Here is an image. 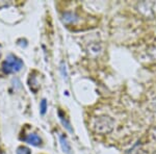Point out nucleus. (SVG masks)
Segmentation results:
<instances>
[{
  "instance_id": "nucleus-1",
  "label": "nucleus",
  "mask_w": 156,
  "mask_h": 154,
  "mask_svg": "<svg viewBox=\"0 0 156 154\" xmlns=\"http://www.w3.org/2000/svg\"><path fill=\"white\" fill-rule=\"evenodd\" d=\"M93 130L97 133L101 134H106V133L112 132L115 127V121L109 116H100L94 119L92 123Z\"/></svg>"
},
{
  "instance_id": "nucleus-2",
  "label": "nucleus",
  "mask_w": 156,
  "mask_h": 154,
  "mask_svg": "<svg viewBox=\"0 0 156 154\" xmlns=\"http://www.w3.org/2000/svg\"><path fill=\"white\" fill-rule=\"evenodd\" d=\"M23 62L22 59H20L18 56L14 54H9L6 56L5 60H3L1 65L2 71L5 74H11V73H17L21 71L23 68Z\"/></svg>"
},
{
  "instance_id": "nucleus-3",
  "label": "nucleus",
  "mask_w": 156,
  "mask_h": 154,
  "mask_svg": "<svg viewBox=\"0 0 156 154\" xmlns=\"http://www.w3.org/2000/svg\"><path fill=\"white\" fill-rule=\"evenodd\" d=\"M21 140L26 142L27 144H29V145L34 146V147H39V146L42 145V138L37 133H29L26 136L22 138Z\"/></svg>"
},
{
  "instance_id": "nucleus-4",
  "label": "nucleus",
  "mask_w": 156,
  "mask_h": 154,
  "mask_svg": "<svg viewBox=\"0 0 156 154\" xmlns=\"http://www.w3.org/2000/svg\"><path fill=\"white\" fill-rule=\"evenodd\" d=\"M58 138H59L60 147H62V151H64V153H66V154H73L72 153V147H71V145H70L69 141H68L67 136L65 135V134H62V133H59Z\"/></svg>"
},
{
  "instance_id": "nucleus-5",
  "label": "nucleus",
  "mask_w": 156,
  "mask_h": 154,
  "mask_svg": "<svg viewBox=\"0 0 156 154\" xmlns=\"http://www.w3.org/2000/svg\"><path fill=\"white\" fill-rule=\"evenodd\" d=\"M79 20V17L77 16L75 13L72 12H66L62 14V21L66 24H76Z\"/></svg>"
},
{
  "instance_id": "nucleus-6",
  "label": "nucleus",
  "mask_w": 156,
  "mask_h": 154,
  "mask_svg": "<svg viewBox=\"0 0 156 154\" xmlns=\"http://www.w3.org/2000/svg\"><path fill=\"white\" fill-rule=\"evenodd\" d=\"M58 117H59V120L60 122H62V124L64 125V127L66 128V129L69 131V132L73 133V128L71 126V123L69 122V120L66 118V116H65V113L62 112V110H58Z\"/></svg>"
},
{
  "instance_id": "nucleus-7",
  "label": "nucleus",
  "mask_w": 156,
  "mask_h": 154,
  "mask_svg": "<svg viewBox=\"0 0 156 154\" xmlns=\"http://www.w3.org/2000/svg\"><path fill=\"white\" fill-rule=\"evenodd\" d=\"M29 85H30V89H31L32 91L34 90V87H36V90L37 91V89L40 88V85H39V82L37 81V79H36V76H34V74H30V78H29Z\"/></svg>"
},
{
  "instance_id": "nucleus-8",
  "label": "nucleus",
  "mask_w": 156,
  "mask_h": 154,
  "mask_svg": "<svg viewBox=\"0 0 156 154\" xmlns=\"http://www.w3.org/2000/svg\"><path fill=\"white\" fill-rule=\"evenodd\" d=\"M47 109H48V104H47V100L46 99H43L40 103V113L41 115L44 116L46 113Z\"/></svg>"
},
{
  "instance_id": "nucleus-9",
  "label": "nucleus",
  "mask_w": 156,
  "mask_h": 154,
  "mask_svg": "<svg viewBox=\"0 0 156 154\" xmlns=\"http://www.w3.org/2000/svg\"><path fill=\"white\" fill-rule=\"evenodd\" d=\"M59 69H60V72H62V78H64L65 80H68V71H67V67H66V64H65V62L60 63Z\"/></svg>"
},
{
  "instance_id": "nucleus-10",
  "label": "nucleus",
  "mask_w": 156,
  "mask_h": 154,
  "mask_svg": "<svg viewBox=\"0 0 156 154\" xmlns=\"http://www.w3.org/2000/svg\"><path fill=\"white\" fill-rule=\"evenodd\" d=\"M17 154H31V151L25 146H20L17 148Z\"/></svg>"
},
{
  "instance_id": "nucleus-11",
  "label": "nucleus",
  "mask_w": 156,
  "mask_h": 154,
  "mask_svg": "<svg viewBox=\"0 0 156 154\" xmlns=\"http://www.w3.org/2000/svg\"><path fill=\"white\" fill-rule=\"evenodd\" d=\"M151 108H152V110H156V97L151 102Z\"/></svg>"
},
{
  "instance_id": "nucleus-12",
  "label": "nucleus",
  "mask_w": 156,
  "mask_h": 154,
  "mask_svg": "<svg viewBox=\"0 0 156 154\" xmlns=\"http://www.w3.org/2000/svg\"><path fill=\"white\" fill-rule=\"evenodd\" d=\"M153 154H156V151H154V153H153Z\"/></svg>"
},
{
  "instance_id": "nucleus-13",
  "label": "nucleus",
  "mask_w": 156,
  "mask_h": 154,
  "mask_svg": "<svg viewBox=\"0 0 156 154\" xmlns=\"http://www.w3.org/2000/svg\"><path fill=\"white\" fill-rule=\"evenodd\" d=\"M2 154H5V153H2Z\"/></svg>"
}]
</instances>
